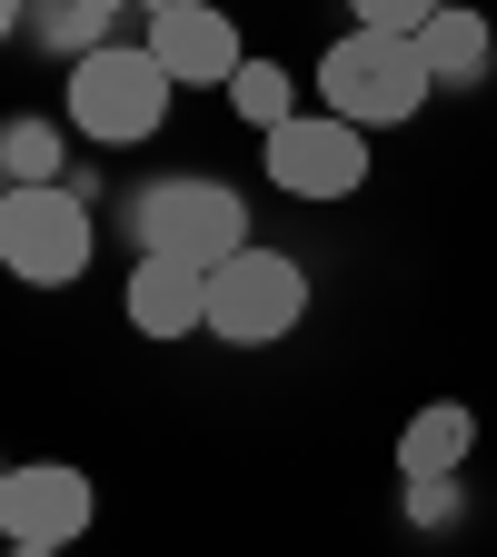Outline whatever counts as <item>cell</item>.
Returning a JSON list of instances; mask_svg holds the SVG:
<instances>
[{
    "label": "cell",
    "instance_id": "6da1fadb",
    "mask_svg": "<svg viewBox=\"0 0 497 557\" xmlns=\"http://www.w3.org/2000/svg\"><path fill=\"white\" fill-rule=\"evenodd\" d=\"M170 100L179 81L150 60V40H110L90 60H70V81H60V120L100 139V150H139V139H160L170 129Z\"/></svg>",
    "mask_w": 497,
    "mask_h": 557
},
{
    "label": "cell",
    "instance_id": "7a4b0ae2",
    "mask_svg": "<svg viewBox=\"0 0 497 557\" xmlns=\"http://www.w3.org/2000/svg\"><path fill=\"white\" fill-rule=\"evenodd\" d=\"M129 239L150 259H189V269H220L249 249V199L209 170H160L129 189Z\"/></svg>",
    "mask_w": 497,
    "mask_h": 557
},
{
    "label": "cell",
    "instance_id": "3957f363",
    "mask_svg": "<svg viewBox=\"0 0 497 557\" xmlns=\"http://www.w3.org/2000/svg\"><path fill=\"white\" fill-rule=\"evenodd\" d=\"M309 90H319V110H338V120H359V129H398V120H418L428 110V60H418V40H388V30H338L328 50H319V70H309Z\"/></svg>",
    "mask_w": 497,
    "mask_h": 557
},
{
    "label": "cell",
    "instance_id": "277c9868",
    "mask_svg": "<svg viewBox=\"0 0 497 557\" xmlns=\"http://www.w3.org/2000/svg\"><path fill=\"white\" fill-rule=\"evenodd\" d=\"M309 319V269L289 249H269L249 239L239 259L209 269V338H229V348H278V338H299Z\"/></svg>",
    "mask_w": 497,
    "mask_h": 557
},
{
    "label": "cell",
    "instance_id": "5b68a950",
    "mask_svg": "<svg viewBox=\"0 0 497 557\" xmlns=\"http://www.w3.org/2000/svg\"><path fill=\"white\" fill-rule=\"evenodd\" d=\"M90 249H100V220L80 189H11L0 199V269L21 278V289H70V278H90Z\"/></svg>",
    "mask_w": 497,
    "mask_h": 557
},
{
    "label": "cell",
    "instance_id": "8992f818",
    "mask_svg": "<svg viewBox=\"0 0 497 557\" xmlns=\"http://www.w3.org/2000/svg\"><path fill=\"white\" fill-rule=\"evenodd\" d=\"M259 170L289 189V199H359L369 189V129L359 120H338V110H299V120H278L259 139Z\"/></svg>",
    "mask_w": 497,
    "mask_h": 557
},
{
    "label": "cell",
    "instance_id": "52a82bcc",
    "mask_svg": "<svg viewBox=\"0 0 497 557\" xmlns=\"http://www.w3.org/2000/svg\"><path fill=\"white\" fill-rule=\"evenodd\" d=\"M90 518H100V487L70 458H30L0 487V547H80Z\"/></svg>",
    "mask_w": 497,
    "mask_h": 557
},
{
    "label": "cell",
    "instance_id": "ba28073f",
    "mask_svg": "<svg viewBox=\"0 0 497 557\" xmlns=\"http://www.w3.org/2000/svg\"><path fill=\"white\" fill-rule=\"evenodd\" d=\"M150 11V60L170 70L179 90H229L239 81V60H249V40H239V21L220 11V0H139Z\"/></svg>",
    "mask_w": 497,
    "mask_h": 557
},
{
    "label": "cell",
    "instance_id": "9c48e42d",
    "mask_svg": "<svg viewBox=\"0 0 497 557\" xmlns=\"http://www.w3.org/2000/svg\"><path fill=\"white\" fill-rule=\"evenodd\" d=\"M120 319H129L139 338H189V329H209V269L139 249V259H129V289H120Z\"/></svg>",
    "mask_w": 497,
    "mask_h": 557
},
{
    "label": "cell",
    "instance_id": "30bf717a",
    "mask_svg": "<svg viewBox=\"0 0 497 557\" xmlns=\"http://www.w3.org/2000/svg\"><path fill=\"white\" fill-rule=\"evenodd\" d=\"M477 458V408L468 398H428L398 429V478H458Z\"/></svg>",
    "mask_w": 497,
    "mask_h": 557
},
{
    "label": "cell",
    "instance_id": "8fae6325",
    "mask_svg": "<svg viewBox=\"0 0 497 557\" xmlns=\"http://www.w3.org/2000/svg\"><path fill=\"white\" fill-rule=\"evenodd\" d=\"M418 60H428V81L438 90H477L487 81V60H497V30H487V11H468V0H448V11L418 30Z\"/></svg>",
    "mask_w": 497,
    "mask_h": 557
},
{
    "label": "cell",
    "instance_id": "7c38bea8",
    "mask_svg": "<svg viewBox=\"0 0 497 557\" xmlns=\"http://www.w3.org/2000/svg\"><path fill=\"white\" fill-rule=\"evenodd\" d=\"M0 180H11V189H60L70 180V120L11 110V120H0Z\"/></svg>",
    "mask_w": 497,
    "mask_h": 557
},
{
    "label": "cell",
    "instance_id": "4fadbf2b",
    "mask_svg": "<svg viewBox=\"0 0 497 557\" xmlns=\"http://www.w3.org/2000/svg\"><path fill=\"white\" fill-rule=\"evenodd\" d=\"M30 40H40L50 60H90V50L120 40V21L100 11V0H30Z\"/></svg>",
    "mask_w": 497,
    "mask_h": 557
},
{
    "label": "cell",
    "instance_id": "5bb4252c",
    "mask_svg": "<svg viewBox=\"0 0 497 557\" xmlns=\"http://www.w3.org/2000/svg\"><path fill=\"white\" fill-rule=\"evenodd\" d=\"M229 110L269 139L278 120H299V70H289V60H269V50H249V60H239V81H229Z\"/></svg>",
    "mask_w": 497,
    "mask_h": 557
},
{
    "label": "cell",
    "instance_id": "9a60e30c",
    "mask_svg": "<svg viewBox=\"0 0 497 557\" xmlns=\"http://www.w3.org/2000/svg\"><path fill=\"white\" fill-rule=\"evenodd\" d=\"M398 508H408L418 537H438V528L468 518V478H398Z\"/></svg>",
    "mask_w": 497,
    "mask_h": 557
},
{
    "label": "cell",
    "instance_id": "2e32d148",
    "mask_svg": "<svg viewBox=\"0 0 497 557\" xmlns=\"http://www.w3.org/2000/svg\"><path fill=\"white\" fill-rule=\"evenodd\" d=\"M448 11V0H348V30H388V40H418Z\"/></svg>",
    "mask_w": 497,
    "mask_h": 557
},
{
    "label": "cell",
    "instance_id": "e0dca14e",
    "mask_svg": "<svg viewBox=\"0 0 497 557\" xmlns=\"http://www.w3.org/2000/svg\"><path fill=\"white\" fill-rule=\"evenodd\" d=\"M11 30H30V0H0V40H11Z\"/></svg>",
    "mask_w": 497,
    "mask_h": 557
},
{
    "label": "cell",
    "instance_id": "ac0fdd59",
    "mask_svg": "<svg viewBox=\"0 0 497 557\" xmlns=\"http://www.w3.org/2000/svg\"><path fill=\"white\" fill-rule=\"evenodd\" d=\"M0 557H60V547H0Z\"/></svg>",
    "mask_w": 497,
    "mask_h": 557
},
{
    "label": "cell",
    "instance_id": "d6986e66",
    "mask_svg": "<svg viewBox=\"0 0 497 557\" xmlns=\"http://www.w3.org/2000/svg\"><path fill=\"white\" fill-rule=\"evenodd\" d=\"M0 487H11V468H0Z\"/></svg>",
    "mask_w": 497,
    "mask_h": 557
},
{
    "label": "cell",
    "instance_id": "ffe728a7",
    "mask_svg": "<svg viewBox=\"0 0 497 557\" xmlns=\"http://www.w3.org/2000/svg\"><path fill=\"white\" fill-rule=\"evenodd\" d=\"M0 199H11V180H0Z\"/></svg>",
    "mask_w": 497,
    "mask_h": 557
}]
</instances>
